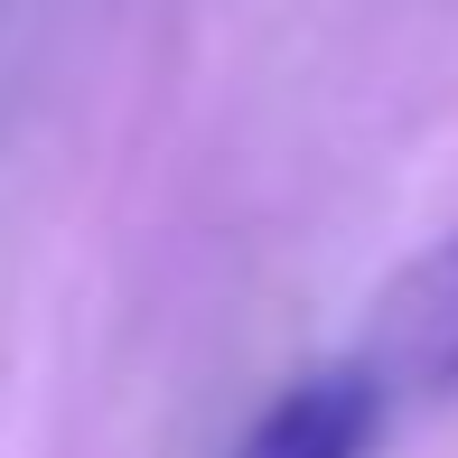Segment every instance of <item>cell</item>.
<instances>
[{
	"mask_svg": "<svg viewBox=\"0 0 458 458\" xmlns=\"http://www.w3.org/2000/svg\"><path fill=\"white\" fill-rule=\"evenodd\" d=\"M374 430H384V374L318 365L262 403V421L234 440V458H365Z\"/></svg>",
	"mask_w": 458,
	"mask_h": 458,
	"instance_id": "1",
	"label": "cell"
},
{
	"mask_svg": "<svg viewBox=\"0 0 458 458\" xmlns=\"http://www.w3.org/2000/svg\"><path fill=\"white\" fill-rule=\"evenodd\" d=\"M430 365L458 374V253L440 262V318H430Z\"/></svg>",
	"mask_w": 458,
	"mask_h": 458,
	"instance_id": "2",
	"label": "cell"
}]
</instances>
